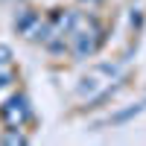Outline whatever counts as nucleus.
Segmentation results:
<instances>
[{"mask_svg": "<svg viewBox=\"0 0 146 146\" xmlns=\"http://www.w3.org/2000/svg\"><path fill=\"white\" fill-rule=\"evenodd\" d=\"M27 117H29V102H27V96H23V94H18V96H12V100H6L3 108H0V120H3L9 129H18Z\"/></svg>", "mask_w": 146, "mask_h": 146, "instance_id": "obj_1", "label": "nucleus"}, {"mask_svg": "<svg viewBox=\"0 0 146 146\" xmlns=\"http://www.w3.org/2000/svg\"><path fill=\"white\" fill-rule=\"evenodd\" d=\"M143 111H146V100H140V102H135V105L123 108V111L111 114V120H108V123H111V126H120V123H129L131 117H137V114H143Z\"/></svg>", "mask_w": 146, "mask_h": 146, "instance_id": "obj_2", "label": "nucleus"}, {"mask_svg": "<svg viewBox=\"0 0 146 146\" xmlns=\"http://www.w3.org/2000/svg\"><path fill=\"white\" fill-rule=\"evenodd\" d=\"M3 143H12V146H21V143H27V137H23L21 135V131H6V135H3Z\"/></svg>", "mask_w": 146, "mask_h": 146, "instance_id": "obj_3", "label": "nucleus"}, {"mask_svg": "<svg viewBox=\"0 0 146 146\" xmlns=\"http://www.w3.org/2000/svg\"><path fill=\"white\" fill-rule=\"evenodd\" d=\"M12 62V47L9 44H0V67Z\"/></svg>", "mask_w": 146, "mask_h": 146, "instance_id": "obj_4", "label": "nucleus"}, {"mask_svg": "<svg viewBox=\"0 0 146 146\" xmlns=\"http://www.w3.org/2000/svg\"><path fill=\"white\" fill-rule=\"evenodd\" d=\"M82 3H94V0H82Z\"/></svg>", "mask_w": 146, "mask_h": 146, "instance_id": "obj_5", "label": "nucleus"}]
</instances>
